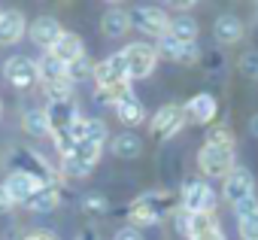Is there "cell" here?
I'll return each mask as SVG.
<instances>
[{
    "label": "cell",
    "instance_id": "cell-4",
    "mask_svg": "<svg viewBox=\"0 0 258 240\" xmlns=\"http://www.w3.org/2000/svg\"><path fill=\"white\" fill-rule=\"evenodd\" d=\"M213 201H216V195H213V189L204 183V179H185L182 183V192H179V210H185V213H210L213 210Z\"/></svg>",
    "mask_w": 258,
    "mask_h": 240
},
{
    "label": "cell",
    "instance_id": "cell-2",
    "mask_svg": "<svg viewBox=\"0 0 258 240\" xmlns=\"http://www.w3.org/2000/svg\"><path fill=\"white\" fill-rule=\"evenodd\" d=\"M198 164H201L204 176L225 179V176L234 170V146H216V143H207V146L198 152Z\"/></svg>",
    "mask_w": 258,
    "mask_h": 240
},
{
    "label": "cell",
    "instance_id": "cell-19",
    "mask_svg": "<svg viewBox=\"0 0 258 240\" xmlns=\"http://www.w3.org/2000/svg\"><path fill=\"white\" fill-rule=\"evenodd\" d=\"M58 201H61L58 186H40V189L28 198V207H31L34 213H52V210L58 207Z\"/></svg>",
    "mask_w": 258,
    "mask_h": 240
},
{
    "label": "cell",
    "instance_id": "cell-7",
    "mask_svg": "<svg viewBox=\"0 0 258 240\" xmlns=\"http://www.w3.org/2000/svg\"><path fill=\"white\" fill-rule=\"evenodd\" d=\"M222 195H225V201H231L234 207H237L240 201L252 198V195H255V179H252V173H249L246 167H234V170L225 176Z\"/></svg>",
    "mask_w": 258,
    "mask_h": 240
},
{
    "label": "cell",
    "instance_id": "cell-21",
    "mask_svg": "<svg viewBox=\"0 0 258 240\" xmlns=\"http://www.w3.org/2000/svg\"><path fill=\"white\" fill-rule=\"evenodd\" d=\"M167 37L176 40V43H195V37H198V22H195L191 16H176V19H170Z\"/></svg>",
    "mask_w": 258,
    "mask_h": 240
},
{
    "label": "cell",
    "instance_id": "cell-6",
    "mask_svg": "<svg viewBox=\"0 0 258 240\" xmlns=\"http://www.w3.org/2000/svg\"><path fill=\"white\" fill-rule=\"evenodd\" d=\"M131 25L137 28V31H143V34H149V37H167V25H170V19H167V13L164 10H158V7H134L131 13Z\"/></svg>",
    "mask_w": 258,
    "mask_h": 240
},
{
    "label": "cell",
    "instance_id": "cell-24",
    "mask_svg": "<svg viewBox=\"0 0 258 240\" xmlns=\"http://www.w3.org/2000/svg\"><path fill=\"white\" fill-rule=\"evenodd\" d=\"M22 122H25V131H28V134H34V137L52 134V125H49V115H46V109H28Z\"/></svg>",
    "mask_w": 258,
    "mask_h": 240
},
{
    "label": "cell",
    "instance_id": "cell-30",
    "mask_svg": "<svg viewBox=\"0 0 258 240\" xmlns=\"http://www.w3.org/2000/svg\"><path fill=\"white\" fill-rule=\"evenodd\" d=\"M61 173H64V176H70V179H79V176H88V173H91V167H85L82 161H76V158H70V155H67V158L61 161Z\"/></svg>",
    "mask_w": 258,
    "mask_h": 240
},
{
    "label": "cell",
    "instance_id": "cell-13",
    "mask_svg": "<svg viewBox=\"0 0 258 240\" xmlns=\"http://www.w3.org/2000/svg\"><path fill=\"white\" fill-rule=\"evenodd\" d=\"M4 189L10 192V198H13V204H28V198L40 189V183L31 176V173H22V170H13L10 176H7V183H4Z\"/></svg>",
    "mask_w": 258,
    "mask_h": 240
},
{
    "label": "cell",
    "instance_id": "cell-36",
    "mask_svg": "<svg viewBox=\"0 0 258 240\" xmlns=\"http://www.w3.org/2000/svg\"><path fill=\"white\" fill-rule=\"evenodd\" d=\"M240 70H243V73H249V76H258V55H255V52H249L246 58H240Z\"/></svg>",
    "mask_w": 258,
    "mask_h": 240
},
{
    "label": "cell",
    "instance_id": "cell-42",
    "mask_svg": "<svg viewBox=\"0 0 258 240\" xmlns=\"http://www.w3.org/2000/svg\"><path fill=\"white\" fill-rule=\"evenodd\" d=\"M249 131H252V137L258 140V112H255V115L249 118Z\"/></svg>",
    "mask_w": 258,
    "mask_h": 240
},
{
    "label": "cell",
    "instance_id": "cell-9",
    "mask_svg": "<svg viewBox=\"0 0 258 240\" xmlns=\"http://www.w3.org/2000/svg\"><path fill=\"white\" fill-rule=\"evenodd\" d=\"M4 73H7V79H10L16 88H31L34 82H40L37 64H34L31 58H25V55L10 58V61H7V67H4Z\"/></svg>",
    "mask_w": 258,
    "mask_h": 240
},
{
    "label": "cell",
    "instance_id": "cell-43",
    "mask_svg": "<svg viewBox=\"0 0 258 240\" xmlns=\"http://www.w3.org/2000/svg\"><path fill=\"white\" fill-rule=\"evenodd\" d=\"M79 240H94V234H91V231H85V234H82Z\"/></svg>",
    "mask_w": 258,
    "mask_h": 240
},
{
    "label": "cell",
    "instance_id": "cell-27",
    "mask_svg": "<svg viewBox=\"0 0 258 240\" xmlns=\"http://www.w3.org/2000/svg\"><path fill=\"white\" fill-rule=\"evenodd\" d=\"M103 140H106V122L103 118H85V140L82 143L103 146Z\"/></svg>",
    "mask_w": 258,
    "mask_h": 240
},
{
    "label": "cell",
    "instance_id": "cell-39",
    "mask_svg": "<svg viewBox=\"0 0 258 240\" xmlns=\"http://www.w3.org/2000/svg\"><path fill=\"white\" fill-rule=\"evenodd\" d=\"M188 240H225V234H222L219 225H216V228H210V231H204V234H191Z\"/></svg>",
    "mask_w": 258,
    "mask_h": 240
},
{
    "label": "cell",
    "instance_id": "cell-33",
    "mask_svg": "<svg viewBox=\"0 0 258 240\" xmlns=\"http://www.w3.org/2000/svg\"><path fill=\"white\" fill-rule=\"evenodd\" d=\"M207 143H216V146H234V137H231L228 128H213V131L207 134Z\"/></svg>",
    "mask_w": 258,
    "mask_h": 240
},
{
    "label": "cell",
    "instance_id": "cell-20",
    "mask_svg": "<svg viewBox=\"0 0 258 240\" xmlns=\"http://www.w3.org/2000/svg\"><path fill=\"white\" fill-rule=\"evenodd\" d=\"M100 28H103V34H106V37H121L127 28H131V16H127V10L112 7V10H106V13H103Z\"/></svg>",
    "mask_w": 258,
    "mask_h": 240
},
{
    "label": "cell",
    "instance_id": "cell-12",
    "mask_svg": "<svg viewBox=\"0 0 258 240\" xmlns=\"http://www.w3.org/2000/svg\"><path fill=\"white\" fill-rule=\"evenodd\" d=\"M61 34H64V31H61V25H58L52 16H40V19L31 25V40H34L40 49H46V52L61 40Z\"/></svg>",
    "mask_w": 258,
    "mask_h": 240
},
{
    "label": "cell",
    "instance_id": "cell-38",
    "mask_svg": "<svg viewBox=\"0 0 258 240\" xmlns=\"http://www.w3.org/2000/svg\"><path fill=\"white\" fill-rule=\"evenodd\" d=\"M115 240H143V234L134 225H127V228H118L115 231Z\"/></svg>",
    "mask_w": 258,
    "mask_h": 240
},
{
    "label": "cell",
    "instance_id": "cell-26",
    "mask_svg": "<svg viewBox=\"0 0 258 240\" xmlns=\"http://www.w3.org/2000/svg\"><path fill=\"white\" fill-rule=\"evenodd\" d=\"M64 158H67V155H64ZM70 158H76V161H82L85 167L94 170V164L100 161V146H94V143H76L73 152H70Z\"/></svg>",
    "mask_w": 258,
    "mask_h": 240
},
{
    "label": "cell",
    "instance_id": "cell-1",
    "mask_svg": "<svg viewBox=\"0 0 258 240\" xmlns=\"http://www.w3.org/2000/svg\"><path fill=\"white\" fill-rule=\"evenodd\" d=\"M170 210H173L170 192H149V195H140V198L131 204V222H134V225H155V222H161Z\"/></svg>",
    "mask_w": 258,
    "mask_h": 240
},
{
    "label": "cell",
    "instance_id": "cell-29",
    "mask_svg": "<svg viewBox=\"0 0 258 240\" xmlns=\"http://www.w3.org/2000/svg\"><path fill=\"white\" fill-rule=\"evenodd\" d=\"M91 70H94V64L82 55L79 61H73V64H67V79L70 82H76V79H85V76H91Z\"/></svg>",
    "mask_w": 258,
    "mask_h": 240
},
{
    "label": "cell",
    "instance_id": "cell-32",
    "mask_svg": "<svg viewBox=\"0 0 258 240\" xmlns=\"http://www.w3.org/2000/svg\"><path fill=\"white\" fill-rule=\"evenodd\" d=\"M240 234H243V240H258V213L240 219Z\"/></svg>",
    "mask_w": 258,
    "mask_h": 240
},
{
    "label": "cell",
    "instance_id": "cell-34",
    "mask_svg": "<svg viewBox=\"0 0 258 240\" xmlns=\"http://www.w3.org/2000/svg\"><path fill=\"white\" fill-rule=\"evenodd\" d=\"M85 210H88V213H106L109 204H106L103 195H88V198H85Z\"/></svg>",
    "mask_w": 258,
    "mask_h": 240
},
{
    "label": "cell",
    "instance_id": "cell-28",
    "mask_svg": "<svg viewBox=\"0 0 258 240\" xmlns=\"http://www.w3.org/2000/svg\"><path fill=\"white\" fill-rule=\"evenodd\" d=\"M43 91H46V97H49L52 103H61V100H70V94H73V82H70V79L49 82V85H43Z\"/></svg>",
    "mask_w": 258,
    "mask_h": 240
},
{
    "label": "cell",
    "instance_id": "cell-14",
    "mask_svg": "<svg viewBox=\"0 0 258 240\" xmlns=\"http://www.w3.org/2000/svg\"><path fill=\"white\" fill-rule=\"evenodd\" d=\"M49 55H52L55 61H61V64L67 67V64L79 61V58L85 55V49H82V40H79L76 34H67V31H64V34H61V40H58V43H55V46L49 49Z\"/></svg>",
    "mask_w": 258,
    "mask_h": 240
},
{
    "label": "cell",
    "instance_id": "cell-22",
    "mask_svg": "<svg viewBox=\"0 0 258 240\" xmlns=\"http://www.w3.org/2000/svg\"><path fill=\"white\" fill-rule=\"evenodd\" d=\"M112 152L118 155V158H137L140 152H143V140L137 137V134H118L115 140H112Z\"/></svg>",
    "mask_w": 258,
    "mask_h": 240
},
{
    "label": "cell",
    "instance_id": "cell-8",
    "mask_svg": "<svg viewBox=\"0 0 258 240\" xmlns=\"http://www.w3.org/2000/svg\"><path fill=\"white\" fill-rule=\"evenodd\" d=\"M91 76H94V88H100V85H115V82H131V79H127V70H124L121 52H115V55L103 58L100 64H94Z\"/></svg>",
    "mask_w": 258,
    "mask_h": 240
},
{
    "label": "cell",
    "instance_id": "cell-25",
    "mask_svg": "<svg viewBox=\"0 0 258 240\" xmlns=\"http://www.w3.org/2000/svg\"><path fill=\"white\" fill-rule=\"evenodd\" d=\"M37 73H40V79H43V85H49V82H61V79H67V67L61 64V61H55L52 55H46L40 64H37Z\"/></svg>",
    "mask_w": 258,
    "mask_h": 240
},
{
    "label": "cell",
    "instance_id": "cell-37",
    "mask_svg": "<svg viewBox=\"0 0 258 240\" xmlns=\"http://www.w3.org/2000/svg\"><path fill=\"white\" fill-rule=\"evenodd\" d=\"M188 228H191V213H185V210H176V231L188 237Z\"/></svg>",
    "mask_w": 258,
    "mask_h": 240
},
{
    "label": "cell",
    "instance_id": "cell-23",
    "mask_svg": "<svg viewBox=\"0 0 258 240\" xmlns=\"http://www.w3.org/2000/svg\"><path fill=\"white\" fill-rule=\"evenodd\" d=\"M127 94H131V82H115V85H100V88H94V97H97L100 103H109V106L121 103Z\"/></svg>",
    "mask_w": 258,
    "mask_h": 240
},
{
    "label": "cell",
    "instance_id": "cell-35",
    "mask_svg": "<svg viewBox=\"0 0 258 240\" xmlns=\"http://www.w3.org/2000/svg\"><path fill=\"white\" fill-rule=\"evenodd\" d=\"M234 213H237V219H246V216L258 213V201H255V195H252V198H246V201H240V204L234 207Z\"/></svg>",
    "mask_w": 258,
    "mask_h": 240
},
{
    "label": "cell",
    "instance_id": "cell-17",
    "mask_svg": "<svg viewBox=\"0 0 258 240\" xmlns=\"http://www.w3.org/2000/svg\"><path fill=\"white\" fill-rule=\"evenodd\" d=\"M213 34H216L219 43L231 46V43H237V40L243 37V22H240L237 16H219L216 25H213Z\"/></svg>",
    "mask_w": 258,
    "mask_h": 240
},
{
    "label": "cell",
    "instance_id": "cell-3",
    "mask_svg": "<svg viewBox=\"0 0 258 240\" xmlns=\"http://www.w3.org/2000/svg\"><path fill=\"white\" fill-rule=\"evenodd\" d=\"M121 58H124V70H127V79H143L155 70V61H158V52L149 46V43H131L121 49Z\"/></svg>",
    "mask_w": 258,
    "mask_h": 240
},
{
    "label": "cell",
    "instance_id": "cell-16",
    "mask_svg": "<svg viewBox=\"0 0 258 240\" xmlns=\"http://www.w3.org/2000/svg\"><path fill=\"white\" fill-rule=\"evenodd\" d=\"M25 16L10 10V13H0V46H10V43H19L22 34H25Z\"/></svg>",
    "mask_w": 258,
    "mask_h": 240
},
{
    "label": "cell",
    "instance_id": "cell-41",
    "mask_svg": "<svg viewBox=\"0 0 258 240\" xmlns=\"http://www.w3.org/2000/svg\"><path fill=\"white\" fill-rule=\"evenodd\" d=\"M25 240H58V237L49 234V231H37V234H31V237H25Z\"/></svg>",
    "mask_w": 258,
    "mask_h": 240
},
{
    "label": "cell",
    "instance_id": "cell-11",
    "mask_svg": "<svg viewBox=\"0 0 258 240\" xmlns=\"http://www.w3.org/2000/svg\"><path fill=\"white\" fill-rule=\"evenodd\" d=\"M155 52L164 55V58H170V61H176V64H195L198 55H201V52H198V43H176V40H170V37H161Z\"/></svg>",
    "mask_w": 258,
    "mask_h": 240
},
{
    "label": "cell",
    "instance_id": "cell-15",
    "mask_svg": "<svg viewBox=\"0 0 258 240\" xmlns=\"http://www.w3.org/2000/svg\"><path fill=\"white\" fill-rule=\"evenodd\" d=\"M46 115H49V125H52V134L55 131H67L76 118H79V112H76V106H73V100H61V103H49L46 106Z\"/></svg>",
    "mask_w": 258,
    "mask_h": 240
},
{
    "label": "cell",
    "instance_id": "cell-10",
    "mask_svg": "<svg viewBox=\"0 0 258 240\" xmlns=\"http://www.w3.org/2000/svg\"><path fill=\"white\" fill-rule=\"evenodd\" d=\"M185 122H198V125H210L213 118H216V109H219V103H216V97L213 94H207V91H201V94H195L185 106Z\"/></svg>",
    "mask_w": 258,
    "mask_h": 240
},
{
    "label": "cell",
    "instance_id": "cell-5",
    "mask_svg": "<svg viewBox=\"0 0 258 240\" xmlns=\"http://www.w3.org/2000/svg\"><path fill=\"white\" fill-rule=\"evenodd\" d=\"M182 125H185V109H182L179 103H167V106H161V109L152 115L149 131H152L155 140H170Z\"/></svg>",
    "mask_w": 258,
    "mask_h": 240
},
{
    "label": "cell",
    "instance_id": "cell-31",
    "mask_svg": "<svg viewBox=\"0 0 258 240\" xmlns=\"http://www.w3.org/2000/svg\"><path fill=\"white\" fill-rule=\"evenodd\" d=\"M210 228H216L213 213H191V228H188V237H191V234H204V231H210Z\"/></svg>",
    "mask_w": 258,
    "mask_h": 240
},
{
    "label": "cell",
    "instance_id": "cell-40",
    "mask_svg": "<svg viewBox=\"0 0 258 240\" xmlns=\"http://www.w3.org/2000/svg\"><path fill=\"white\" fill-rule=\"evenodd\" d=\"M16 204H13V198H10V192L4 189V186H0V216H4V213H10Z\"/></svg>",
    "mask_w": 258,
    "mask_h": 240
},
{
    "label": "cell",
    "instance_id": "cell-18",
    "mask_svg": "<svg viewBox=\"0 0 258 240\" xmlns=\"http://www.w3.org/2000/svg\"><path fill=\"white\" fill-rule=\"evenodd\" d=\"M115 112H118V122H124V125H140L143 122V115H146V109H143V103H140V97L131 91L121 103H115Z\"/></svg>",
    "mask_w": 258,
    "mask_h": 240
}]
</instances>
